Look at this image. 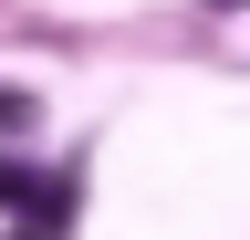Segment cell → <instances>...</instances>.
I'll use <instances>...</instances> for the list:
<instances>
[{
    "label": "cell",
    "mask_w": 250,
    "mask_h": 240,
    "mask_svg": "<svg viewBox=\"0 0 250 240\" xmlns=\"http://www.w3.org/2000/svg\"><path fill=\"white\" fill-rule=\"evenodd\" d=\"M0 209H21V230H62V219H73V177H31V167H0Z\"/></svg>",
    "instance_id": "cell-1"
},
{
    "label": "cell",
    "mask_w": 250,
    "mask_h": 240,
    "mask_svg": "<svg viewBox=\"0 0 250 240\" xmlns=\"http://www.w3.org/2000/svg\"><path fill=\"white\" fill-rule=\"evenodd\" d=\"M219 11H250V0H219Z\"/></svg>",
    "instance_id": "cell-2"
}]
</instances>
